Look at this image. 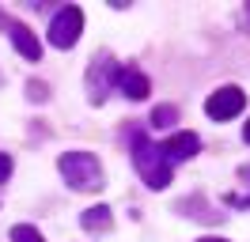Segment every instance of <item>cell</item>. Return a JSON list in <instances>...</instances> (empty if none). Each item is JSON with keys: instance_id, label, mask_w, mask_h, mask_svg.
<instances>
[{"instance_id": "obj_1", "label": "cell", "mask_w": 250, "mask_h": 242, "mask_svg": "<svg viewBox=\"0 0 250 242\" xmlns=\"http://www.w3.org/2000/svg\"><path fill=\"white\" fill-rule=\"evenodd\" d=\"M129 144H133V166L148 189H167L171 185V174L174 166L167 163V155L159 151L156 140H148L144 129H129Z\"/></svg>"}, {"instance_id": "obj_2", "label": "cell", "mask_w": 250, "mask_h": 242, "mask_svg": "<svg viewBox=\"0 0 250 242\" xmlns=\"http://www.w3.org/2000/svg\"><path fill=\"white\" fill-rule=\"evenodd\" d=\"M57 170H61L64 185H72L76 193H99L106 185L103 163L95 159L91 151H64L61 159H57Z\"/></svg>"}, {"instance_id": "obj_3", "label": "cell", "mask_w": 250, "mask_h": 242, "mask_svg": "<svg viewBox=\"0 0 250 242\" xmlns=\"http://www.w3.org/2000/svg\"><path fill=\"white\" fill-rule=\"evenodd\" d=\"M118 76H122V64L114 60V53H99V57H91V68H87V99H91L95 106L99 102H106V95H110V87L118 83Z\"/></svg>"}, {"instance_id": "obj_4", "label": "cell", "mask_w": 250, "mask_h": 242, "mask_svg": "<svg viewBox=\"0 0 250 242\" xmlns=\"http://www.w3.org/2000/svg\"><path fill=\"white\" fill-rule=\"evenodd\" d=\"M80 30H83V12H80L76 4H64L61 12L53 15V23H49V45L72 49L80 42Z\"/></svg>"}, {"instance_id": "obj_5", "label": "cell", "mask_w": 250, "mask_h": 242, "mask_svg": "<svg viewBox=\"0 0 250 242\" xmlns=\"http://www.w3.org/2000/svg\"><path fill=\"white\" fill-rule=\"evenodd\" d=\"M243 106H247V91L228 83V87H216L208 99H205V114L212 121H231L243 114Z\"/></svg>"}, {"instance_id": "obj_6", "label": "cell", "mask_w": 250, "mask_h": 242, "mask_svg": "<svg viewBox=\"0 0 250 242\" xmlns=\"http://www.w3.org/2000/svg\"><path fill=\"white\" fill-rule=\"evenodd\" d=\"M0 30H8V38H12V45L19 49V57H27V60H38V57H42V42L34 38V30L27 27V23H19L16 15L0 12Z\"/></svg>"}, {"instance_id": "obj_7", "label": "cell", "mask_w": 250, "mask_h": 242, "mask_svg": "<svg viewBox=\"0 0 250 242\" xmlns=\"http://www.w3.org/2000/svg\"><path fill=\"white\" fill-rule=\"evenodd\" d=\"M159 151L167 155V163H186V159H193L197 151H201V136L197 133H174V136H167L163 144H159Z\"/></svg>"}, {"instance_id": "obj_8", "label": "cell", "mask_w": 250, "mask_h": 242, "mask_svg": "<svg viewBox=\"0 0 250 242\" xmlns=\"http://www.w3.org/2000/svg\"><path fill=\"white\" fill-rule=\"evenodd\" d=\"M114 87L122 91L125 99H133V102H141V99H148V95H152L148 76L137 72V68H125V64H122V76H118V83H114Z\"/></svg>"}, {"instance_id": "obj_9", "label": "cell", "mask_w": 250, "mask_h": 242, "mask_svg": "<svg viewBox=\"0 0 250 242\" xmlns=\"http://www.w3.org/2000/svg\"><path fill=\"white\" fill-rule=\"evenodd\" d=\"M80 227H83V231H110V227H114V212H110L106 204H95V208H87L80 216Z\"/></svg>"}, {"instance_id": "obj_10", "label": "cell", "mask_w": 250, "mask_h": 242, "mask_svg": "<svg viewBox=\"0 0 250 242\" xmlns=\"http://www.w3.org/2000/svg\"><path fill=\"white\" fill-rule=\"evenodd\" d=\"M12 242H46V239H42L31 223H19V227H12Z\"/></svg>"}, {"instance_id": "obj_11", "label": "cell", "mask_w": 250, "mask_h": 242, "mask_svg": "<svg viewBox=\"0 0 250 242\" xmlns=\"http://www.w3.org/2000/svg\"><path fill=\"white\" fill-rule=\"evenodd\" d=\"M178 121V110L174 106H156L152 110V125H174Z\"/></svg>"}, {"instance_id": "obj_12", "label": "cell", "mask_w": 250, "mask_h": 242, "mask_svg": "<svg viewBox=\"0 0 250 242\" xmlns=\"http://www.w3.org/2000/svg\"><path fill=\"white\" fill-rule=\"evenodd\" d=\"M27 95H31L34 102H46V99H49V87L42 83V80H31V83H27Z\"/></svg>"}, {"instance_id": "obj_13", "label": "cell", "mask_w": 250, "mask_h": 242, "mask_svg": "<svg viewBox=\"0 0 250 242\" xmlns=\"http://www.w3.org/2000/svg\"><path fill=\"white\" fill-rule=\"evenodd\" d=\"M8 178H12V155L0 151V182H8Z\"/></svg>"}, {"instance_id": "obj_14", "label": "cell", "mask_w": 250, "mask_h": 242, "mask_svg": "<svg viewBox=\"0 0 250 242\" xmlns=\"http://www.w3.org/2000/svg\"><path fill=\"white\" fill-rule=\"evenodd\" d=\"M239 178H243V182L250 185V166H239Z\"/></svg>"}, {"instance_id": "obj_15", "label": "cell", "mask_w": 250, "mask_h": 242, "mask_svg": "<svg viewBox=\"0 0 250 242\" xmlns=\"http://www.w3.org/2000/svg\"><path fill=\"white\" fill-rule=\"evenodd\" d=\"M243 140H247V144H250V121H247V125H243Z\"/></svg>"}, {"instance_id": "obj_16", "label": "cell", "mask_w": 250, "mask_h": 242, "mask_svg": "<svg viewBox=\"0 0 250 242\" xmlns=\"http://www.w3.org/2000/svg\"><path fill=\"white\" fill-rule=\"evenodd\" d=\"M197 242H228V239H197Z\"/></svg>"}, {"instance_id": "obj_17", "label": "cell", "mask_w": 250, "mask_h": 242, "mask_svg": "<svg viewBox=\"0 0 250 242\" xmlns=\"http://www.w3.org/2000/svg\"><path fill=\"white\" fill-rule=\"evenodd\" d=\"M247 15H250V4H247Z\"/></svg>"}]
</instances>
